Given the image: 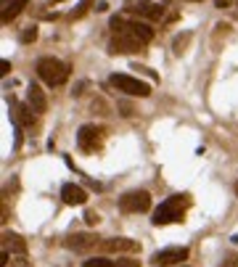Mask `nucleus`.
Returning a JSON list of instances; mask_svg holds the SVG:
<instances>
[{"instance_id": "20", "label": "nucleus", "mask_w": 238, "mask_h": 267, "mask_svg": "<svg viewBox=\"0 0 238 267\" xmlns=\"http://www.w3.org/2000/svg\"><path fill=\"white\" fill-rule=\"evenodd\" d=\"M90 3H93V0H80V6H77V11L72 14V19H80V16H85V11L90 8Z\"/></svg>"}, {"instance_id": "1", "label": "nucleus", "mask_w": 238, "mask_h": 267, "mask_svg": "<svg viewBox=\"0 0 238 267\" xmlns=\"http://www.w3.org/2000/svg\"><path fill=\"white\" fill-rule=\"evenodd\" d=\"M190 206V196L188 193H175V196L164 198L159 209L154 212V225H170V222H180L186 217V209Z\"/></svg>"}, {"instance_id": "11", "label": "nucleus", "mask_w": 238, "mask_h": 267, "mask_svg": "<svg viewBox=\"0 0 238 267\" xmlns=\"http://www.w3.org/2000/svg\"><path fill=\"white\" fill-rule=\"evenodd\" d=\"M26 104L32 106L34 114H45V108H48V98H45L42 88L34 85V82H32L30 88H26Z\"/></svg>"}, {"instance_id": "22", "label": "nucleus", "mask_w": 238, "mask_h": 267, "mask_svg": "<svg viewBox=\"0 0 238 267\" xmlns=\"http://www.w3.org/2000/svg\"><path fill=\"white\" fill-rule=\"evenodd\" d=\"M85 222H88V225H98L100 217L96 214V212H85Z\"/></svg>"}, {"instance_id": "16", "label": "nucleus", "mask_w": 238, "mask_h": 267, "mask_svg": "<svg viewBox=\"0 0 238 267\" xmlns=\"http://www.w3.org/2000/svg\"><path fill=\"white\" fill-rule=\"evenodd\" d=\"M26 6V0H11V3L3 6V24H11L16 16L22 14V8Z\"/></svg>"}, {"instance_id": "7", "label": "nucleus", "mask_w": 238, "mask_h": 267, "mask_svg": "<svg viewBox=\"0 0 238 267\" xmlns=\"http://www.w3.org/2000/svg\"><path fill=\"white\" fill-rule=\"evenodd\" d=\"M188 260V248L186 246H170V248H162V252L154 254V264L156 267H170L175 262H186Z\"/></svg>"}, {"instance_id": "2", "label": "nucleus", "mask_w": 238, "mask_h": 267, "mask_svg": "<svg viewBox=\"0 0 238 267\" xmlns=\"http://www.w3.org/2000/svg\"><path fill=\"white\" fill-rule=\"evenodd\" d=\"M38 74H40V80L45 82V85L56 88V85H64V82L69 80V66L64 61L48 56V58L38 61Z\"/></svg>"}, {"instance_id": "10", "label": "nucleus", "mask_w": 238, "mask_h": 267, "mask_svg": "<svg viewBox=\"0 0 238 267\" xmlns=\"http://www.w3.org/2000/svg\"><path fill=\"white\" fill-rule=\"evenodd\" d=\"M8 106H11V119H14L16 124L30 127L34 122V112H32L30 104H19L16 98H11V100H8Z\"/></svg>"}, {"instance_id": "28", "label": "nucleus", "mask_w": 238, "mask_h": 267, "mask_svg": "<svg viewBox=\"0 0 238 267\" xmlns=\"http://www.w3.org/2000/svg\"><path fill=\"white\" fill-rule=\"evenodd\" d=\"M228 3H230V0H217V8H228Z\"/></svg>"}, {"instance_id": "29", "label": "nucleus", "mask_w": 238, "mask_h": 267, "mask_svg": "<svg viewBox=\"0 0 238 267\" xmlns=\"http://www.w3.org/2000/svg\"><path fill=\"white\" fill-rule=\"evenodd\" d=\"M236 196H238V182H236Z\"/></svg>"}, {"instance_id": "27", "label": "nucleus", "mask_w": 238, "mask_h": 267, "mask_svg": "<svg viewBox=\"0 0 238 267\" xmlns=\"http://www.w3.org/2000/svg\"><path fill=\"white\" fill-rule=\"evenodd\" d=\"M96 11H98V14H104V11H108V6H106V3H98V6H96Z\"/></svg>"}, {"instance_id": "6", "label": "nucleus", "mask_w": 238, "mask_h": 267, "mask_svg": "<svg viewBox=\"0 0 238 267\" xmlns=\"http://www.w3.org/2000/svg\"><path fill=\"white\" fill-rule=\"evenodd\" d=\"M77 143L82 151H98L100 143H104V135L96 124H82L80 132H77Z\"/></svg>"}, {"instance_id": "9", "label": "nucleus", "mask_w": 238, "mask_h": 267, "mask_svg": "<svg viewBox=\"0 0 238 267\" xmlns=\"http://www.w3.org/2000/svg\"><path fill=\"white\" fill-rule=\"evenodd\" d=\"M100 248L108 254H119V252L132 254V252H140V244L132 241V238H106V241H100Z\"/></svg>"}, {"instance_id": "14", "label": "nucleus", "mask_w": 238, "mask_h": 267, "mask_svg": "<svg viewBox=\"0 0 238 267\" xmlns=\"http://www.w3.org/2000/svg\"><path fill=\"white\" fill-rule=\"evenodd\" d=\"M124 30H127V32H132L143 45L154 40V30H151L148 24H143V22H127V24H124Z\"/></svg>"}, {"instance_id": "30", "label": "nucleus", "mask_w": 238, "mask_h": 267, "mask_svg": "<svg viewBox=\"0 0 238 267\" xmlns=\"http://www.w3.org/2000/svg\"><path fill=\"white\" fill-rule=\"evenodd\" d=\"M50 3H61V0H50Z\"/></svg>"}, {"instance_id": "24", "label": "nucleus", "mask_w": 238, "mask_h": 267, "mask_svg": "<svg viewBox=\"0 0 238 267\" xmlns=\"http://www.w3.org/2000/svg\"><path fill=\"white\" fill-rule=\"evenodd\" d=\"M116 267H140V262H135V260H119Z\"/></svg>"}, {"instance_id": "18", "label": "nucleus", "mask_w": 238, "mask_h": 267, "mask_svg": "<svg viewBox=\"0 0 238 267\" xmlns=\"http://www.w3.org/2000/svg\"><path fill=\"white\" fill-rule=\"evenodd\" d=\"M82 267H116V264L108 262V260H104V256H96V260H88Z\"/></svg>"}, {"instance_id": "17", "label": "nucleus", "mask_w": 238, "mask_h": 267, "mask_svg": "<svg viewBox=\"0 0 238 267\" xmlns=\"http://www.w3.org/2000/svg\"><path fill=\"white\" fill-rule=\"evenodd\" d=\"M188 42H190V32H182L180 38H175V42H172V50H175L178 56H180V53H186Z\"/></svg>"}, {"instance_id": "23", "label": "nucleus", "mask_w": 238, "mask_h": 267, "mask_svg": "<svg viewBox=\"0 0 238 267\" xmlns=\"http://www.w3.org/2000/svg\"><path fill=\"white\" fill-rule=\"evenodd\" d=\"M220 267H238V256L236 254H230V256H225V262L220 264Z\"/></svg>"}, {"instance_id": "4", "label": "nucleus", "mask_w": 238, "mask_h": 267, "mask_svg": "<svg viewBox=\"0 0 238 267\" xmlns=\"http://www.w3.org/2000/svg\"><path fill=\"white\" fill-rule=\"evenodd\" d=\"M112 85L119 90V93H127V96H151V88L146 82L135 80V77H127V74H112Z\"/></svg>"}, {"instance_id": "8", "label": "nucleus", "mask_w": 238, "mask_h": 267, "mask_svg": "<svg viewBox=\"0 0 238 267\" xmlns=\"http://www.w3.org/2000/svg\"><path fill=\"white\" fill-rule=\"evenodd\" d=\"M96 246H100V238L93 233H72L66 238V248H72V252H90Z\"/></svg>"}, {"instance_id": "25", "label": "nucleus", "mask_w": 238, "mask_h": 267, "mask_svg": "<svg viewBox=\"0 0 238 267\" xmlns=\"http://www.w3.org/2000/svg\"><path fill=\"white\" fill-rule=\"evenodd\" d=\"M119 108H122V112H124L122 116H135V108H132L130 104H119Z\"/></svg>"}, {"instance_id": "21", "label": "nucleus", "mask_w": 238, "mask_h": 267, "mask_svg": "<svg viewBox=\"0 0 238 267\" xmlns=\"http://www.w3.org/2000/svg\"><path fill=\"white\" fill-rule=\"evenodd\" d=\"M11 267H32V262L26 256H16V260H11Z\"/></svg>"}, {"instance_id": "5", "label": "nucleus", "mask_w": 238, "mask_h": 267, "mask_svg": "<svg viewBox=\"0 0 238 267\" xmlns=\"http://www.w3.org/2000/svg\"><path fill=\"white\" fill-rule=\"evenodd\" d=\"M122 212H148L151 209V196L146 190H130L119 198Z\"/></svg>"}, {"instance_id": "3", "label": "nucleus", "mask_w": 238, "mask_h": 267, "mask_svg": "<svg viewBox=\"0 0 238 267\" xmlns=\"http://www.w3.org/2000/svg\"><path fill=\"white\" fill-rule=\"evenodd\" d=\"M143 48V42L135 38L132 32H127V30H122V32H116L114 38H112V42H108V53H119V56H127V53H138Z\"/></svg>"}, {"instance_id": "15", "label": "nucleus", "mask_w": 238, "mask_h": 267, "mask_svg": "<svg viewBox=\"0 0 238 267\" xmlns=\"http://www.w3.org/2000/svg\"><path fill=\"white\" fill-rule=\"evenodd\" d=\"M130 11L146 16V19H162V16H164V6H156V3H140V6L130 8Z\"/></svg>"}, {"instance_id": "12", "label": "nucleus", "mask_w": 238, "mask_h": 267, "mask_svg": "<svg viewBox=\"0 0 238 267\" xmlns=\"http://www.w3.org/2000/svg\"><path fill=\"white\" fill-rule=\"evenodd\" d=\"M61 198L66 201L69 206H82L88 201V193H85V188L74 186V182H66V186L61 188Z\"/></svg>"}, {"instance_id": "13", "label": "nucleus", "mask_w": 238, "mask_h": 267, "mask_svg": "<svg viewBox=\"0 0 238 267\" xmlns=\"http://www.w3.org/2000/svg\"><path fill=\"white\" fill-rule=\"evenodd\" d=\"M3 248L16 254V256H24L26 254V241L19 233H3Z\"/></svg>"}, {"instance_id": "31", "label": "nucleus", "mask_w": 238, "mask_h": 267, "mask_svg": "<svg viewBox=\"0 0 238 267\" xmlns=\"http://www.w3.org/2000/svg\"><path fill=\"white\" fill-rule=\"evenodd\" d=\"M236 16H238V11H236Z\"/></svg>"}, {"instance_id": "26", "label": "nucleus", "mask_w": 238, "mask_h": 267, "mask_svg": "<svg viewBox=\"0 0 238 267\" xmlns=\"http://www.w3.org/2000/svg\"><path fill=\"white\" fill-rule=\"evenodd\" d=\"M0 69H3V74H8V72H11V64H8V61H0Z\"/></svg>"}, {"instance_id": "19", "label": "nucleus", "mask_w": 238, "mask_h": 267, "mask_svg": "<svg viewBox=\"0 0 238 267\" xmlns=\"http://www.w3.org/2000/svg\"><path fill=\"white\" fill-rule=\"evenodd\" d=\"M38 40V26H26L22 32V42H34Z\"/></svg>"}]
</instances>
